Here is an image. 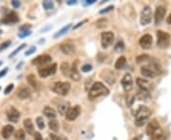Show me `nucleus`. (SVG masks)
I'll use <instances>...</instances> for the list:
<instances>
[{
  "label": "nucleus",
  "instance_id": "obj_1",
  "mask_svg": "<svg viewBox=\"0 0 171 140\" xmlns=\"http://www.w3.org/2000/svg\"><path fill=\"white\" fill-rule=\"evenodd\" d=\"M151 116V111L146 106H140L135 114V125L137 127H143L148 122Z\"/></svg>",
  "mask_w": 171,
  "mask_h": 140
},
{
  "label": "nucleus",
  "instance_id": "obj_2",
  "mask_svg": "<svg viewBox=\"0 0 171 140\" xmlns=\"http://www.w3.org/2000/svg\"><path fill=\"white\" fill-rule=\"evenodd\" d=\"M110 93V90L107 89L106 85H104L102 83H94L92 84L89 92H88V99L94 100L100 96H106Z\"/></svg>",
  "mask_w": 171,
  "mask_h": 140
},
{
  "label": "nucleus",
  "instance_id": "obj_3",
  "mask_svg": "<svg viewBox=\"0 0 171 140\" xmlns=\"http://www.w3.org/2000/svg\"><path fill=\"white\" fill-rule=\"evenodd\" d=\"M141 74L144 77L154 79L159 74V68L156 64H151L149 66H145L141 67Z\"/></svg>",
  "mask_w": 171,
  "mask_h": 140
},
{
  "label": "nucleus",
  "instance_id": "obj_4",
  "mask_svg": "<svg viewBox=\"0 0 171 140\" xmlns=\"http://www.w3.org/2000/svg\"><path fill=\"white\" fill-rule=\"evenodd\" d=\"M70 83L68 82H58L55 83L53 87H52V91L54 93L61 96H66L68 95V93L70 90Z\"/></svg>",
  "mask_w": 171,
  "mask_h": 140
},
{
  "label": "nucleus",
  "instance_id": "obj_5",
  "mask_svg": "<svg viewBox=\"0 0 171 140\" xmlns=\"http://www.w3.org/2000/svg\"><path fill=\"white\" fill-rule=\"evenodd\" d=\"M170 44V35L163 30L157 32V45L160 49H166Z\"/></svg>",
  "mask_w": 171,
  "mask_h": 140
},
{
  "label": "nucleus",
  "instance_id": "obj_6",
  "mask_svg": "<svg viewBox=\"0 0 171 140\" xmlns=\"http://www.w3.org/2000/svg\"><path fill=\"white\" fill-rule=\"evenodd\" d=\"M152 19V10L150 6H145L141 11V16H140V22L141 25L146 26L151 22Z\"/></svg>",
  "mask_w": 171,
  "mask_h": 140
},
{
  "label": "nucleus",
  "instance_id": "obj_7",
  "mask_svg": "<svg viewBox=\"0 0 171 140\" xmlns=\"http://www.w3.org/2000/svg\"><path fill=\"white\" fill-rule=\"evenodd\" d=\"M114 41V33L111 32H106L101 34V43L104 49H107Z\"/></svg>",
  "mask_w": 171,
  "mask_h": 140
},
{
  "label": "nucleus",
  "instance_id": "obj_8",
  "mask_svg": "<svg viewBox=\"0 0 171 140\" xmlns=\"http://www.w3.org/2000/svg\"><path fill=\"white\" fill-rule=\"evenodd\" d=\"M57 69V65L56 64H52V66H45V67H41L38 70V74L41 78H47L51 75H53L56 72Z\"/></svg>",
  "mask_w": 171,
  "mask_h": 140
},
{
  "label": "nucleus",
  "instance_id": "obj_9",
  "mask_svg": "<svg viewBox=\"0 0 171 140\" xmlns=\"http://www.w3.org/2000/svg\"><path fill=\"white\" fill-rule=\"evenodd\" d=\"M52 60V59L49 54H43V55L37 56L36 58L33 60V65L37 66H46L49 63H51Z\"/></svg>",
  "mask_w": 171,
  "mask_h": 140
},
{
  "label": "nucleus",
  "instance_id": "obj_10",
  "mask_svg": "<svg viewBox=\"0 0 171 140\" xmlns=\"http://www.w3.org/2000/svg\"><path fill=\"white\" fill-rule=\"evenodd\" d=\"M121 84L123 86V89L126 92H129L133 88V79L129 73L125 74L121 81Z\"/></svg>",
  "mask_w": 171,
  "mask_h": 140
},
{
  "label": "nucleus",
  "instance_id": "obj_11",
  "mask_svg": "<svg viewBox=\"0 0 171 140\" xmlns=\"http://www.w3.org/2000/svg\"><path fill=\"white\" fill-rule=\"evenodd\" d=\"M80 113H81V107L79 105H76L74 107L70 108L65 116H66V118L68 120L72 121V120H75L77 117H79Z\"/></svg>",
  "mask_w": 171,
  "mask_h": 140
},
{
  "label": "nucleus",
  "instance_id": "obj_12",
  "mask_svg": "<svg viewBox=\"0 0 171 140\" xmlns=\"http://www.w3.org/2000/svg\"><path fill=\"white\" fill-rule=\"evenodd\" d=\"M100 76H101V78L103 80H105V82L107 83V84H110V85H112L114 83H115V75H114V73L111 71V70H110V69H105V70H103L102 72H101V74H100Z\"/></svg>",
  "mask_w": 171,
  "mask_h": 140
},
{
  "label": "nucleus",
  "instance_id": "obj_13",
  "mask_svg": "<svg viewBox=\"0 0 171 140\" xmlns=\"http://www.w3.org/2000/svg\"><path fill=\"white\" fill-rule=\"evenodd\" d=\"M7 117L11 122L17 123L19 118H20V113L16 108H14L13 106H11L7 110Z\"/></svg>",
  "mask_w": 171,
  "mask_h": 140
},
{
  "label": "nucleus",
  "instance_id": "obj_14",
  "mask_svg": "<svg viewBox=\"0 0 171 140\" xmlns=\"http://www.w3.org/2000/svg\"><path fill=\"white\" fill-rule=\"evenodd\" d=\"M1 22L3 24H7V25H12V24H16L19 22V17L17 13L15 11H10L6 16L1 20Z\"/></svg>",
  "mask_w": 171,
  "mask_h": 140
},
{
  "label": "nucleus",
  "instance_id": "obj_15",
  "mask_svg": "<svg viewBox=\"0 0 171 140\" xmlns=\"http://www.w3.org/2000/svg\"><path fill=\"white\" fill-rule=\"evenodd\" d=\"M165 12H166V9L164 6H158L156 8V11H155V14H154V19H155V24L159 25L164 18L165 16Z\"/></svg>",
  "mask_w": 171,
  "mask_h": 140
},
{
  "label": "nucleus",
  "instance_id": "obj_16",
  "mask_svg": "<svg viewBox=\"0 0 171 140\" xmlns=\"http://www.w3.org/2000/svg\"><path fill=\"white\" fill-rule=\"evenodd\" d=\"M152 43H153V39L150 34H145L139 40L140 45H141L144 49H149L152 45Z\"/></svg>",
  "mask_w": 171,
  "mask_h": 140
},
{
  "label": "nucleus",
  "instance_id": "obj_17",
  "mask_svg": "<svg viewBox=\"0 0 171 140\" xmlns=\"http://www.w3.org/2000/svg\"><path fill=\"white\" fill-rule=\"evenodd\" d=\"M137 85L139 86V88L141 89L142 91H146V92H149L153 86L152 83H150L148 81H146V79H143V78H137L136 80Z\"/></svg>",
  "mask_w": 171,
  "mask_h": 140
},
{
  "label": "nucleus",
  "instance_id": "obj_18",
  "mask_svg": "<svg viewBox=\"0 0 171 140\" xmlns=\"http://www.w3.org/2000/svg\"><path fill=\"white\" fill-rule=\"evenodd\" d=\"M16 95L20 100H26L30 97V90L27 86H19L16 91Z\"/></svg>",
  "mask_w": 171,
  "mask_h": 140
},
{
  "label": "nucleus",
  "instance_id": "obj_19",
  "mask_svg": "<svg viewBox=\"0 0 171 140\" xmlns=\"http://www.w3.org/2000/svg\"><path fill=\"white\" fill-rule=\"evenodd\" d=\"M77 64H78V61H75V64H73V66H71L70 73V78L74 82H78L81 79L80 73L78 72V69H77Z\"/></svg>",
  "mask_w": 171,
  "mask_h": 140
},
{
  "label": "nucleus",
  "instance_id": "obj_20",
  "mask_svg": "<svg viewBox=\"0 0 171 140\" xmlns=\"http://www.w3.org/2000/svg\"><path fill=\"white\" fill-rule=\"evenodd\" d=\"M160 128V124H159V121L157 119H152L149 123H148V125L146 127V134L147 135H151L155 131L158 130Z\"/></svg>",
  "mask_w": 171,
  "mask_h": 140
},
{
  "label": "nucleus",
  "instance_id": "obj_21",
  "mask_svg": "<svg viewBox=\"0 0 171 140\" xmlns=\"http://www.w3.org/2000/svg\"><path fill=\"white\" fill-rule=\"evenodd\" d=\"M23 124H24V128H25V130L27 131V133H28L29 135H34V134H35L34 126V123H33L32 119H30V118H26V119H24Z\"/></svg>",
  "mask_w": 171,
  "mask_h": 140
},
{
  "label": "nucleus",
  "instance_id": "obj_22",
  "mask_svg": "<svg viewBox=\"0 0 171 140\" xmlns=\"http://www.w3.org/2000/svg\"><path fill=\"white\" fill-rule=\"evenodd\" d=\"M60 49L66 55H72L75 51V46L72 44H62L60 45Z\"/></svg>",
  "mask_w": 171,
  "mask_h": 140
},
{
  "label": "nucleus",
  "instance_id": "obj_23",
  "mask_svg": "<svg viewBox=\"0 0 171 140\" xmlns=\"http://www.w3.org/2000/svg\"><path fill=\"white\" fill-rule=\"evenodd\" d=\"M151 140H166V135L163 129L159 128L158 130L155 131L151 135Z\"/></svg>",
  "mask_w": 171,
  "mask_h": 140
},
{
  "label": "nucleus",
  "instance_id": "obj_24",
  "mask_svg": "<svg viewBox=\"0 0 171 140\" xmlns=\"http://www.w3.org/2000/svg\"><path fill=\"white\" fill-rule=\"evenodd\" d=\"M43 114H44L47 117H48V118H50L51 120L55 119L56 117H57V114H56L55 110H54V109H52V107H50V106H46V107L43 109Z\"/></svg>",
  "mask_w": 171,
  "mask_h": 140
},
{
  "label": "nucleus",
  "instance_id": "obj_25",
  "mask_svg": "<svg viewBox=\"0 0 171 140\" xmlns=\"http://www.w3.org/2000/svg\"><path fill=\"white\" fill-rule=\"evenodd\" d=\"M13 132H14L13 126H11V125H6V126L3 127L2 132H1L2 137L4 139H9L11 136V134H13Z\"/></svg>",
  "mask_w": 171,
  "mask_h": 140
},
{
  "label": "nucleus",
  "instance_id": "obj_26",
  "mask_svg": "<svg viewBox=\"0 0 171 140\" xmlns=\"http://www.w3.org/2000/svg\"><path fill=\"white\" fill-rule=\"evenodd\" d=\"M70 69H71V66L69 63H67V62H63L60 66V70H61L62 74L66 77H70Z\"/></svg>",
  "mask_w": 171,
  "mask_h": 140
},
{
  "label": "nucleus",
  "instance_id": "obj_27",
  "mask_svg": "<svg viewBox=\"0 0 171 140\" xmlns=\"http://www.w3.org/2000/svg\"><path fill=\"white\" fill-rule=\"evenodd\" d=\"M127 65V58L125 56H120L117 61H116V63H115V68L116 69H123L124 67L126 66Z\"/></svg>",
  "mask_w": 171,
  "mask_h": 140
},
{
  "label": "nucleus",
  "instance_id": "obj_28",
  "mask_svg": "<svg viewBox=\"0 0 171 140\" xmlns=\"http://www.w3.org/2000/svg\"><path fill=\"white\" fill-rule=\"evenodd\" d=\"M27 82L29 83V84L32 86L34 89H38V83L36 81V78L34 75L30 74V75H28L27 76Z\"/></svg>",
  "mask_w": 171,
  "mask_h": 140
},
{
  "label": "nucleus",
  "instance_id": "obj_29",
  "mask_svg": "<svg viewBox=\"0 0 171 140\" xmlns=\"http://www.w3.org/2000/svg\"><path fill=\"white\" fill-rule=\"evenodd\" d=\"M70 28H71V24H69V25L65 26L64 28H62L59 30V32H57L54 34L53 38H54V39H57V38H59V37H61V36H63L64 34H66V33L69 32Z\"/></svg>",
  "mask_w": 171,
  "mask_h": 140
},
{
  "label": "nucleus",
  "instance_id": "obj_30",
  "mask_svg": "<svg viewBox=\"0 0 171 140\" xmlns=\"http://www.w3.org/2000/svg\"><path fill=\"white\" fill-rule=\"evenodd\" d=\"M70 109V106H69V103H62V104H59L58 106V112L61 116H64L66 115V113L68 112V110Z\"/></svg>",
  "mask_w": 171,
  "mask_h": 140
},
{
  "label": "nucleus",
  "instance_id": "obj_31",
  "mask_svg": "<svg viewBox=\"0 0 171 140\" xmlns=\"http://www.w3.org/2000/svg\"><path fill=\"white\" fill-rule=\"evenodd\" d=\"M49 128L52 131V132H58L59 130V123L57 120L55 119H52V120H50L49 122Z\"/></svg>",
  "mask_w": 171,
  "mask_h": 140
},
{
  "label": "nucleus",
  "instance_id": "obj_32",
  "mask_svg": "<svg viewBox=\"0 0 171 140\" xmlns=\"http://www.w3.org/2000/svg\"><path fill=\"white\" fill-rule=\"evenodd\" d=\"M114 49H115V51H117V52H123L124 50H125V44H124L123 40H119L117 42Z\"/></svg>",
  "mask_w": 171,
  "mask_h": 140
},
{
  "label": "nucleus",
  "instance_id": "obj_33",
  "mask_svg": "<svg viewBox=\"0 0 171 140\" xmlns=\"http://www.w3.org/2000/svg\"><path fill=\"white\" fill-rule=\"evenodd\" d=\"M43 7L46 11H50V10H52L54 8V4L53 2L50 1V0H46V1H43Z\"/></svg>",
  "mask_w": 171,
  "mask_h": 140
},
{
  "label": "nucleus",
  "instance_id": "obj_34",
  "mask_svg": "<svg viewBox=\"0 0 171 140\" xmlns=\"http://www.w3.org/2000/svg\"><path fill=\"white\" fill-rule=\"evenodd\" d=\"M36 125L37 127L39 128V130H44L45 128V121H44V118L42 117H36Z\"/></svg>",
  "mask_w": 171,
  "mask_h": 140
},
{
  "label": "nucleus",
  "instance_id": "obj_35",
  "mask_svg": "<svg viewBox=\"0 0 171 140\" xmlns=\"http://www.w3.org/2000/svg\"><path fill=\"white\" fill-rule=\"evenodd\" d=\"M15 138L17 140H25V132L22 129H19L15 133Z\"/></svg>",
  "mask_w": 171,
  "mask_h": 140
},
{
  "label": "nucleus",
  "instance_id": "obj_36",
  "mask_svg": "<svg viewBox=\"0 0 171 140\" xmlns=\"http://www.w3.org/2000/svg\"><path fill=\"white\" fill-rule=\"evenodd\" d=\"M97 25V28H104L107 26V20L106 18H102V19H99L96 23Z\"/></svg>",
  "mask_w": 171,
  "mask_h": 140
},
{
  "label": "nucleus",
  "instance_id": "obj_37",
  "mask_svg": "<svg viewBox=\"0 0 171 140\" xmlns=\"http://www.w3.org/2000/svg\"><path fill=\"white\" fill-rule=\"evenodd\" d=\"M26 45H27L26 44H22L21 45H19V46H18V48H17L16 49H15L14 51H12V52H11V55H10L9 57H10V58H11V57L15 56V55H16V54H17V53H18V52H19L20 50H22L23 49H25V48H26Z\"/></svg>",
  "mask_w": 171,
  "mask_h": 140
},
{
  "label": "nucleus",
  "instance_id": "obj_38",
  "mask_svg": "<svg viewBox=\"0 0 171 140\" xmlns=\"http://www.w3.org/2000/svg\"><path fill=\"white\" fill-rule=\"evenodd\" d=\"M148 59H149L148 55L143 54V55H141V56H138V57H137V63L140 64V63H143V62H147Z\"/></svg>",
  "mask_w": 171,
  "mask_h": 140
},
{
  "label": "nucleus",
  "instance_id": "obj_39",
  "mask_svg": "<svg viewBox=\"0 0 171 140\" xmlns=\"http://www.w3.org/2000/svg\"><path fill=\"white\" fill-rule=\"evenodd\" d=\"M11 45V41L8 40V41H5L3 42L2 44H0V51H2L4 49H6L7 48H9V46Z\"/></svg>",
  "mask_w": 171,
  "mask_h": 140
},
{
  "label": "nucleus",
  "instance_id": "obj_40",
  "mask_svg": "<svg viewBox=\"0 0 171 140\" xmlns=\"http://www.w3.org/2000/svg\"><path fill=\"white\" fill-rule=\"evenodd\" d=\"M30 28H32V25L26 24L19 28V32H29V30H30Z\"/></svg>",
  "mask_w": 171,
  "mask_h": 140
},
{
  "label": "nucleus",
  "instance_id": "obj_41",
  "mask_svg": "<svg viewBox=\"0 0 171 140\" xmlns=\"http://www.w3.org/2000/svg\"><path fill=\"white\" fill-rule=\"evenodd\" d=\"M30 34H32V32H30V30H29V32H19L18 37L22 39V38H25L27 36H29Z\"/></svg>",
  "mask_w": 171,
  "mask_h": 140
},
{
  "label": "nucleus",
  "instance_id": "obj_42",
  "mask_svg": "<svg viewBox=\"0 0 171 140\" xmlns=\"http://www.w3.org/2000/svg\"><path fill=\"white\" fill-rule=\"evenodd\" d=\"M113 6H108V7H106V8H105V9H103V10H101L100 11H99V13L100 14H104V13H107V12H110V11H113Z\"/></svg>",
  "mask_w": 171,
  "mask_h": 140
},
{
  "label": "nucleus",
  "instance_id": "obj_43",
  "mask_svg": "<svg viewBox=\"0 0 171 140\" xmlns=\"http://www.w3.org/2000/svg\"><path fill=\"white\" fill-rule=\"evenodd\" d=\"M91 69H92V66H91V65H88V64L84 65V66H82V71L85 72V73H88V72L91 71Z\"/></svg>",
  "mask_w": 171,
  "mask_h": 140
},
{
  "label": "nucleus",
  "instance_id": "obj_44",
  "mask_svg": "<svg viewBox=\"0 0 171 140\" xmlns=\"http://www.w3.org/2000/svg\"><path fill=\"white\" fill-rule=\"evenodd\" d=\"M12 90H13V84H12V83H10V84L5 88L4 94H5V95H8V94H10V93H11Z\"/></svg>",
  "mask_w": 171,
  "mask_h": 140
},
{
  "label": "nucleus",
  "instance_id": "obj_45",
  "mask_svg": "<svg viewBox=\"0 0 171 140\" xmlns=\"http://www.w3.org/2000/svg\"><path fill=\"white\" fill-rule=\"evenodd\" d=\"M35 50H36V48H35V46H32V48H29V49L25 52V55H26V56H29V55H30V54H33L34 52H35Z\"/></svg>",
  "mask_w": 171,
  "mask_h": 140
},
{
  "label": "nucleus",
  "instance_id": "obj_46",
  "mask_svg": "<svg viewBox=\"0 0 171 140\" xmlns=\"http://www.w3.org/2000/svg\"><path fill=\"white\" fill-rule=\"evenodd\" d=\"M11 5L13 6V8H19L20 7V1H18V0H13V1H11Z\"/></svg>",
  "mask_w": 171,
  "mask_h": 140
},
{
  "label": "nucleus",
  "instance_id": "obj_47",
  "mask_svg": "<svg viewBox=\"0 0 171 140\" xmlns=\"http://www.w3.org/2000/svg\"><path fill=\"white\" fill-rule=\"evenodd\" d=\"M34 140H43L42 135H41L40 133H35L34 134Z\"/></svg>",
  "mask_w": 171,
  "mask_h": 140
},
{
  "label": "nucleus",
  "instance_id": "obj_48",
  "mask_svg": "<svg viewBox=\"0 0 171 140\" xmlns=\"http://www.w3.org/2000/svg\"><path fill=\"white\" fill-rule=\"evenodd\" d=\"M7 73H8V68H4L2 71H0V78L4 77Z\"/></svg>",
  "mask_w": 171,
  "mask_h": 140
},
{
  "label": "nucleus",
  "instance_id": "obj_49",
  "mask_svg": "<svg viewBox=\"0 0 171 140\" xmlns=\"http://www.w3.org/2000/svg\"><path fill=\"white\" fill-rule=\"evenodd\" d=\"M77 3V1H75V0H69V1H67V5H75Z\"/></svg>",
  "mask_w": 171,
  "mask_h": 140
},
{
  "label": "nucleus",
  "instance_id": "obj_50",
  "mask_svg": "<svg viewBox=\"0 0 171 140\" xmlns=\"http://www.w3.org/2000/svg\"><path fill=\"white\" fill-rule=\"evenodd\" d=\"M93 3H95V0H87V1H86L87 5H91Z\"/></svg>",
  "mask_w": 171,
  "mask_h": 140
},
{
  "label": "nucleus",
  "instance_id": "obj_51",
  "mask_svg": "<svg viewBox=\"0 0 171 140\" xmlns=\"http://www.w3.org/2000/svg\"><path fill=\"white\" fill-rule=\"evenodd\" d=\"M166 23H167V24H169V25H171V13L168 15L167 18H166Z\"/></svg>",
  "mask_w": 171,
  "mask_h": 140
},
{
  "label": "nucleus",
  "instance_id": "obj_52",
  "mask_svg": "<svg viewBox=\"0 0 171 140\" xmlns=\"http://www.w3.org/2000/svg\"><path fill=\"white\" fill-rule=\"evenodd\" d=\"M87 21H88V20H84L83 22H80V23H78V25H77V26H75V27H74V28H79V27H80V26H82V25H83L84 23H86Z\"/></svg>",
  "mask_w": 171,
  "mask_h": 140
},
{
  "label": "nucleus",
  "instance_id": "obj_53",
  "mask_svg": "<svg viewBox=\"0 0 171 140\" xmlns=\"http://www.w3.org/2000/svg\"><path fill=\"white\" fill-rule=\"evenodd\" d=\"M57 140H68V138L63 136V135H61V136H57Z\"/></svg>",
  "mask_w": 171,
  "mask_h": 140
},
{
  "label": "nucleus",
  "instance_id": "obj_54",
  "mask_svg": "<svg viewBox=\"0 0 171 140\" xmlns=\"http://www.w3.org/2000/svg\"><path fill=\"white\" fill-rule=\"evenodd\" d=\"M23 66V62H22V63H20V64L16 66V69H19V67H20V66Z\"/></svg>",
  "mask_w": 171,
  "mask_h": 140
},
{
  "label": "nucleus",
  "instance_id": "obj_55",
  "mask_svg": "<svg viewBox=\"0 0 171 140\" xmlns=\"http://www.w3.org/2000/svg\"><path fill=\"white\" fill-rule=\"evenodd\" d=\"M132 140H141V137L138 136V137H135V138H133Z\"/></svg>",
  "mask_w": 171,
  "mask_h": 140
},
{
  "label": "nucleus",
  "instance_id": "obj_56",
  "mask_svg": "<svg viewBox=\"0 0 171 140\" xmlns=\"http://www.w3.org/2000/svg\"><path fill=\"white\" fill-rule=\"evenodd\" d=\"M2 65V62H0V66H1Z\"/></svg>",
  "mask_w": 171,
  "mask_h": 140
},
{
  "label": "nucleus",
  "instance_id": "obj_57",
  "mask_svg": "<svg viewBox=\"0 0 171 140\" xmlns=\"http://www.w3.org/2000/svg\"><path fill=\"white\" fill-rule=\"evenodd\" d=\"M46 140H51V139H46Z\"/></svg>",
  "mask_w": 171,
  "mask_h": 140
},
{
  "label": "nucleus",
  "instance_id": "obj_58",
  "mask_svg": "<svg viewBox=\"0 0 171 140\" xmlns=\"http://www.w3.org/2000/svg\"><path fill=\"white\" fill-rule=\"evenodd\" d=\"M0 90H1V87H0Z\"/></svg>",
  "mask_w": 171,
  "mask_h": 140
}]
</instances>
